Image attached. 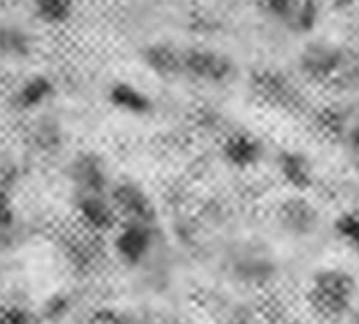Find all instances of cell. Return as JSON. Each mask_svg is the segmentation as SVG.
<instances>
[{
	"label": "cell",
	"mask_w": 359,
	"mask_h": 324,
	"mask_svg": "<svg viewBox=\"0 0 359 324\" xmlns=\"http://www.w3.org/2000/svg\"><path fill=\"white\" fill-rule=\"evenodd\" d=\"M358 285L351 274L338 268L317 271L309 289V305L317 317L338 320L352 309Z\"/></svg>",
	"instance_id": "obj_1"
},
{
	"label": "cell",
	"mask_w": 359,
	"mask_h": 324,
	"mask_svg": "<svg viewBox=\"0 0 359 324\" xmlns=\"http://www.w3.org/2000/svg\"><path fill=\"white\" fill-rule=\"evenodd\" d=\"M351 51L330 41H313L299 55V69L312 81L334 83L340 76Z\"/></svg>",
	"instance_id": "obj_2"
},
{
	"label": "cell",
	"mask_w": 359,
	"mask_h": 324,
	"mask_svg": "<svg viewBox=\"0 0 359 324\" xmlns=\"http://www.w3.org/2000/svg\"><path fill=\"white\" fill-rule=\"evenodd\" d=\"M182 74L203 83L220 85L234 74V64L227 55L208 48H189L182 55Z\"/></svg>",
	"instance_id": "obj_3"
},
{
	"label": "cell",
	"mask_w": 359,
	"mask_h": 324,
	"mask_svg": "<svg viewBox=\"0 0 359 324\" xmlns=\"http://www.w3.org/2000/svg\"><path fill=\"white\" fill-rule=\"evenodd\" d=\"M109 201L115 208L118 224H150L155 217L151 198L136 184L122 182L109 187Z\"/></svg>",
	"instance_id": "obj_4"
},
{
	"label": "cell",
	"mask_w": 359,
	"mask_h": 324,
	"mask_svg": "<svg viewBox=\"0 0 359 324\" xmlns=\"http://www.w3.org/2000/svg\"><path fill=\"white\" fill-rule=\"evenodd\" d=\"M115 254L122 263L140 264L154 249V231L150 224H120L113 241Z\"/></svg>",
	"instance_id": "obj_5"
},
{
	"label": "cell",
	"mask_w": 359,
	"mask_h": 324,
	"mask_svg": "<svg viewBox=\"0 0 359 324\" xmlns=\"http://www.w3.org/2000/svg\"><path fill=\"white\" fill-rule=\"evenodd\" d=\"M76 212L88 233L102 234L118 224L109 194H76Z\"/></svg>",
	"instance_id": "obj_6"
},
{
	"label": "cell",
	"mask_w": 359,
	"mask_h": 324,
	"mask_svg": "<svg viewBox=\"0 0 359 324\" xmlns=\"http://www.w3.org/2000/svg\"><path fill=\"white\" fill-rule=\"evenodd\" d=\"M69 178L76 194H108V173L101 158L92 154L78 155L69 168Z\"/></svg>",
	"instance_id": "obj_7"
},
{
	"label": "cell",
	"mask_w": 359,
	"mask_h": 324,
	"mask_svg": "<svg viewBox=\"0 0 359 324\" xmlns=\"http://www.w3.org/2000/svg\"><path fill=\"white\" fill-rule=\"evenodd\" d=\"M257 94L275 108L298 109L302 104V94L291 79L278 71H262L255 78Z\"/></svg>",
	"instance_id": "obj_8"
},
{
	"label": "cell",
	"mask_w": 359,
	"mask_h": 324,
	"mask_svg": "<svg viewBox=\"0 0 359 324\" xmlns=\"http://www.w3.org/2000/svg\"><path fill=\"white\" fill-rule=\"evenodd\" d=\"M278 217H280L282 227L294 236H305L312 233L319 219L317 210L302 198H292L285 201L278 212Z\"/></svg>",
	"instance_id": "obj_9"
},
{
	"label": "cell",
	"mask_w": 359,
	"mask_h": 324,
	"mask_svg": "<svg viewBox=\"0 0 359 324\" xmlns=\"http://www.w3.org/2000/svg\"><path fill=\"white\" fill-rule=\"evenodd\" d=\"M224 154L227 161L238 168L254 166L255 162L261 158L262 147L259 140H255L250 134L238 133L233 134L224 144Z\"/></svg>",
	"instance_id": "obj_10"
},
{
	"label": "cell",
	"mask_w": 359,
	"mask_h": 324,
	"mask_svg": "<svg viewBox=\"0 0 359 324\" xmlns=\"http://www.w3.org/2000/svg\"><path fill=\"white\" fill-rule=\"evenodd\" d=\"M182 55L184 50L168 43H158L144 50V62L157 74L176 76L182 74Z\"/></svg>",
	"instance_id": "obj_11"
},
{
	"label": "cell",
	"mask_w": 359,
	"mask_h": 324,
	"mask_svg": "<svg viewBox=\"0 0 359 324\" xmlns=\"http://www.w3.org/2000/svg\"><path fill=\"white\" fill-rule=\"evenodd\" d=\"M37 18L46 25H64L72 18L76 0H32Z\"/></svg>",
	"instance_id": "obj_12"
},
{
	"label": "cell",
	"mask_w": 359,
	"mask_h": 324,
	"mask_svg": "<svg viewBox=\"0 0 359 324\" xmlns=\"http://www.w3.org/2000/svg\"><path fill=\"white\" fill-rule=\"evenodd\" d=\"M280 168L284 177L298 187H306L312 180V168H310L309 161L302 157V154H285L280 162Z\"/></svg>",
	"instance_id": "obj_13"
},
{
	"label": "cell",
	"mask_w": 359,
	"mask_h": 324,
	"mask_svg": "<svg viewBox=\"0 0 359 324\" xmlns=\"http://www.w3.org/2000/svg\"><path fill=\"white\" fill-rule=\"evenodd\" d=\"M111 101L127 112L141 113L148 106V97L130 83H118L111 90Z\"/></svg>",
	"instance_id": "obj_14"
},
{
	"label": "cell",
	"mask_w": 359,
	"mask_h": 324,
	"mask_svg": "<svg viewBox=\"0 0 359 324\" xmlns=\"http://www.w3.org/2000/svg\"><path fill=\"white\" fill-rule=\"evenodd\" d=\"M319 0H299L298 8H296L289 25L294 27L298 32H310L317 25V22H319Z\"/></svg>",
	"instance_id": "obj_15"
},
{
	"label": "cell",
	"mask_w": 359,
	"mask_h": 324,
	"mask_svg": "<svg viewBox=\"0 0 359 324\" xmlns=\"http://www.w3.org/2000/svg\"><path fill=\"white\" fill-rule=\"evenodd\" d=\"M337 234L359 259V213H345L337 220Z\"/></svg>",
	"instance_id": "obj_16"
},
{
	"label": "cell",
	"mask_w": 359,
	"mask_h": 324,
	"mask_svg": "<svg viewBox=\"0 0 359 324\" xmlns=\"http://www.w3.org/2000/svg\"><path fill=\"white\" fill-rule=\"evenodd\" d=\"M298 2L299 0H259V6L271 18L289 23L298 8Z\"/></svg>",
	"instance_id": "obj_17"
},
{
	"label": "cell",
	"mask_w": 359,
	"mask_h": 324,
	"mask_svg": "<svg viewBox=\"0 0 359 324\" xmlns=\"http://www.w3.org/2000/svg\"><path fill=\"white\" fill-rule=\"evenodd\" d=\"M51 94V83L46 78H34L32 81L25 85L22 92V99L27 104H41L46 101L48 95Z\"/></svg>",
	"instance_id": "obj_18"
},
{
	"label": "cell",
	"mask_w": 359,
	"mask_h": 324,
	"mask_svg": "<svg viewBox=\"0 0 359 324\" xmlns=\"http://www.w3.org/2000/svg\"><path fill=\"white\" fill-rule=\"evenodd\" d=\"M0 324H29V316L18 306H9L0 312Z\"/></svg>",
	"instance_id": "obj_19"
},
{
	"label": "cell",
	"mask_w": 359,
	"mask_h": 324,
	"mask_svg": "<svg viewBox=\"0 0 359 324\" xmlns=\"http://www.w3.org/2000/svg\"><path fill=\"white\" fill-rule=\"evenodd\" d=\"M359 0H334V4L338 6V8H351V6L358 4Z\"/></svg>",
	"instance_id": "obj_20"
}]
</instances>
